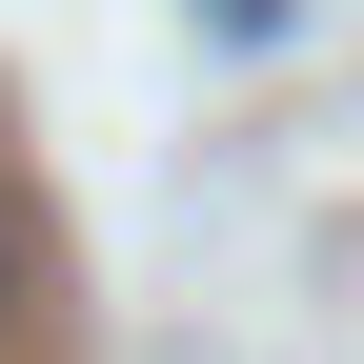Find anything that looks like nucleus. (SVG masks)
Instances as JSON below:
<instances>
[{
  "label": "nucleus",
  "mask_w": 364,
  "mask_h": 364,
  "mask_svg": "<svg viewBox=\"0 0 364 364\" xmlns=\"http://www.w3.org/2000/svg\"><path fill=\"white\" fill-rule=\"evenodd\" d=\"M0 324H21V203H0Z\"/></svg>",
  "instance_id": "nucleus-1"
}]
</instances>
